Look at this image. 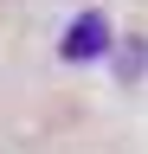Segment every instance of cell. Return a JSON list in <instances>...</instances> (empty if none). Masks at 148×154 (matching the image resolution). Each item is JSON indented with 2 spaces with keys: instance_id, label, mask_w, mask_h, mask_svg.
Here are the masks:
<instances>
[{
  "instance_id": "1",
  "label": "cell",
  "mask_w": 148,
  "mask_h": 154,
  "mask_svg": "<svg viewBox=\"0 0 148 154\" xmlns=\"http://www.w3.org/2000/svg\"><path fill=\"white\" fill-rule=\"evenodd\" d=\"M71 64H90V58H103L109 51V26H103V13H77V26L65 32V45H58Z\"/></svg>"
}]
</instances>
